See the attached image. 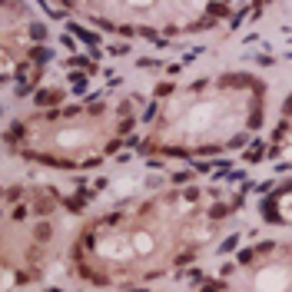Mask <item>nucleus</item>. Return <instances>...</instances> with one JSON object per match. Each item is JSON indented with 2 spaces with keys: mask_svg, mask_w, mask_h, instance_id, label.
<instances>
[{
  "mask_svg": "<svg viewBox=\"0 0 292 292\" xmlns=\"http://www.w3.org/2000/svg\"><path fill=\"white\" fill-rule=\"evenodd\" d=\"M153 292H292V233H233Z\"/></svg>",
  "mask_w": 292,
  "mask_h": 292,
  "instance_id": "1",
  "label": "nucleus"
}]
</instances>
